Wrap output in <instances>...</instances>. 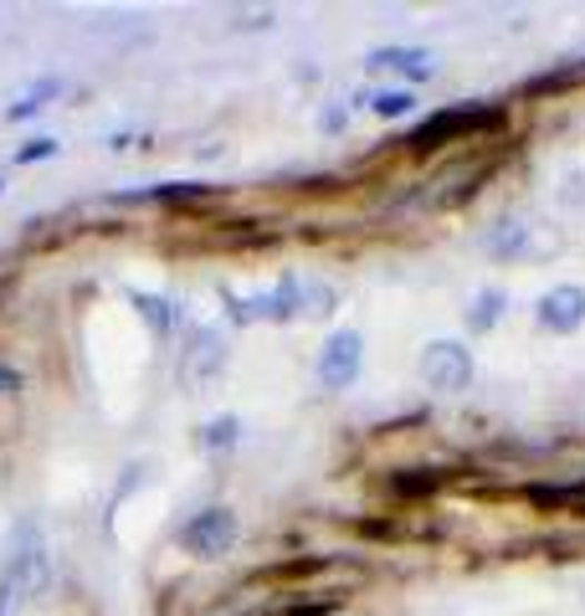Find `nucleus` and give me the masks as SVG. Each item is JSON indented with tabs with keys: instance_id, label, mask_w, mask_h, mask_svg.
I'll return each mask as SVG.
<instances>
[{
	"instance_id": "obj_1",
	"label": "nucleus",
	"mask_w": 585,
	"mask_h": 616,
	"mask_svg": "<svg viewBox=\"0 0 585 616\" xmlns=\"http://www.w3.org/2000/svg\"><path fill=\"white\" fill-rule=\"evenodd\" d=\"M504 123H508L504 103H447V108H437V113H426L412 135L400 139V149L416 155V160H426V155H437V149H447V145L493 139Z\"/></svg>"
},
{
	"instance_id": "obj_2",
	"label": "nucleus",
	"mask_w": 585,
	"mask_h": 616,
	"mask_svg": "<svg viewBox=\"0 0 585 616\" xmlns=\"http://www.w3.org/2000/svg\"><path fill=\"white\" fill-rule=\"evenodd\" d=\"M0 586L11 590L16 602H37L41 590L52 586V545L37 524H16L6 545H0Z\"/></svg>"
},
{
	"instance_id": "obj_3",
	"label": "nucleus",
	"mask_w": 585,
	"mask_h": 616,
	"mask_svg": "<svg viewBox=\"0 0 585 616\" xmlns=\"http://www.w3.org/2000/svg\"><path fill=\"white\" fill-rule=\"evenodd\" d=\"M221 304H227L231 324H262V319L267 324H292V319H304V278H298V272H282L272 288H252V294L227 288Z\"/></svg>"
},
{
	"instance_id": "obj_4",
	"label": "nucleus",
	"mask_w": 585,
	"mask_h": 616,
	"mask_svg": "<svg viewBox=\"0 0 585 616\" xmlns=\"http://www.w3.org/2000/svg\"><path fill=\"white\" fill-rule=\"evenodd\" d=\"M237 539H241V519L227 504H211V509L190 514V519L180 524V549L196 555V560H221V555H231Z\"/></svg>"
},
{
	"instance_id": "obj_5",
	"label": "nucleus",
	"mask_w": 585,
	"mask_h": 616,
	"mask_svg": "<svg viewBox=\"0 0 585 616\" xmlns=\"http://www.w3.org/2000/svg\"><path fill=\"white\" fill-rule=\"evenodd\" d=\"M221 370H227V339H221V329H211V324L190 329L186 349H180V386L206 390V386H216Z\"/></svg>"
},
{
	"instance_id": "obj_6",
	"label": "nucleus",
	"mask_w": 585,
	"mask_h": 616,
	"mask_svg": "<svg viewBox=\"0 0 585 616\" xmlns=\"http://www.w3.org/2000/svg\"><path fill=\"white\" fill-rule=\"evenodd\" d=\"M422 380L426 390H442V396H457V390L473 386V349H463L457 339H432L422 349Z\"/></svg>"
},
{
	"instance_id": "obj_7",
	"label": "nucleus",
	"mask_w": 585,
	"mask_h": 616,
	"mask_svg": "<svg viewBox=\"0 0 585 616\" xmlns=\"http://www.w3.org/2000/svg\"><path fill=\"white\" fill-rule=\"evenodd\" d=\"M365 370V335L359 329H334L319 349V386L324 390H349Z\"/></svg>"
},
{
	"instance_id": "obj_8",
	"label": "nucleus",
	"mask_w": 585,
	"mask_h": 616,
	"mask_svg": "<svg viewBox=\"0 0 585 616\" xmlns=\"http://www.w3.org/2000/svg\"><path fill=\"white\" fill-rule=\"evenodd\" d=\"M534 319H539V329H549V335H575L585 324V288L581 282H555L549 294H539Z\"/></svg>"
},
{
	"instance_id": "obj_9",
	"label": "nucleus",
	"mask_w": 585,
	"mask_h": 616,
	"mask_svg": "<svg viewBox=\"0 0 585 616\" xmlns=\"http://www.w3.org/2000/svg\"><path fill=\"white\" fill-rule=\"evenodd\" d=\"M545 227L534 221H504V227L488 237V257L498 262H534V257H549L555 252V237H539Z\"/></svg>"
},
{
	"instance_id": "obj_10",
	"label": "nucleus",
	"mask_w": 585,
	"mask_h": 616,
	"mask_svg": "<svg viewBox=\"0 0 585 616\" xmlns=\"http://www.w3.org/2000/svg\"><path fill=\"white\" fill-rule=\"evenodd\" d=\"M493 170H498V160H467V165H457L453 175H442L437 186L426 190V206L432 211H453V206H467L473 196L483 190V180H493Z\"/></svg>"
},
{
	"instance_id": "obj_11",
	"label": "nucleus",
	"mask_w": 585,
	"mask_h": 616,
	"mask_svg": "<svg viewBox=\"0 0 585 616\" xmlns=\"http://www.w3.org/2000/svg\"><path fill=\"white\" fill-rule=\"evenodd\" d=\"M442 488H453V473L447 468H396L380 478V494L390 498V504H426V498H437Z\"/></svg>"
},
{
	"instance_id": "obj_12",
	"label": "nucleus",
	"mask_w": 585,
	"mask_h": 616,
	"mask_svg": "<svg viewBox=\"0 0 585 616\" xmlns=\"http://www.w3.org/2000/svg\"><path fill=\"white\" fill-rule=\"evenodd\" d=\"M519 498L539 514H581L585 519V473L565 483H524Z\"/></svg>"
},
{
	"instance_id": "obj_13",
	"label": "nucleus",
	"mask_w": 585,
	"mask_h": 616,
	"mask_svg": "<svg viewBox=\"0 0 585 616\" xmlns=\"http://www.w3.org/2000/svg\"><path fill=\"white\" fill-rule=\"evenodd\" d=\"M365 68L396 72V78H406V82H432L437 78V57L426 52V47H375V52L365 57Z\"/></svg>"
},
{
	"instance_id": "obj_14",
	"label": "nucleus",
	"mask_w": 585,
	"mask_h": 616,
	"mask_svg": "<svg viewBox=\"0 0 585 616\" xmlns=\"http://www.w3.org/2000/svg\"><path fill=\"white\" fill-rule=\"evenodd\" d=\"M339 606H345L339 590H308V596H272V602L252 616H334Z\"/></svg>"
},
{
	"instance_id": "obj_15",
	"label": "nucleus",
	"mask_w": 585,
	"mask_h": 616,
	"mask_svg": "<svg viewBox=\"0 0 585 616\" xmlns=\"http://www.w3.org/2000/svg\"><path fill=\"white\" fill-rule=\"evenodd\" d=\"M129 304L139 308V314H145V324L155 329V339H170L175 329L186 324V314H180V308H175L170 298H160V294H139V288H133V294H129Z\"/></svg>"
},
{
	"instance_id": "obj_16",
	"label": "nucleus",
	"mask_w": 585,
	"mask_h": 616,
	"mask_svg": "<svg viewBox=\"0 0 585 616\" xmlns=\"http://www.w3.org/2000/svg\"><path fill=\"white\" fill-rule=\"evenodd\" d=\"M504 308H508L504 288H478V294H473V304H467V329H473V335H488L493 324L504 319Z\"/></svg>"
},
{
	"instance_id": "obj_17",
	"label": "nucleus",
	"mask_w": 585,
	"mask_h": 616,
	"mask_svg": "<svg viewBox=\"0 0 585 616\" xmlns=\"http://www.w3.org/2000/svg\"><path fill=\"white\" fill-rule=\"evenodd\" d=\"M216 190L200 186V180H165V186L145 190L139 201H155V206H190V201H211Z\"/></svg>"
},
{
	"instance_id": "obj_18",
	"label": "nucleus",
	"mask_w": 585,
	"mask_h": 616,
	"mask_svg": "<svg viewBox=\"0 0 585 616\" xmlns=\"http://www.w3.org/2000/svg\"><path fill=\"white\" fill-rule=\"evenodd\" d=\"M57 93H62V82H57V78H37L27 93H16V103L6 108V119H11V123L31 119V113H41V108H47V98H57Z\"/></svg>"
},
{
	"instance_id": "obj_19",
	"label": "nucleus",
	"mask_w": 585,
	"mask_h": 616,
	"mask_svg": "<svg viewBox=\"0 0 585 616\" xmlns=\"http://www.w3.org/2000/svg\"><path fill=\"white\" fill-rule=\"evenodd\" d=\"M237 431H241V421L237 416H211L206 427H200V453H231L237 447Z\"/></svg>"
},
{
	"instance_id": "obj_20",
	"label": "nucleus",
	"mask_w": 585,
	"mask_h": 616,
	"mask_svg": "<svg viewBox=\"0 0 585 616\" xmlns=\"http://www.w3.org/2000/svg\"><path fill=\"white\" fill-rule=\"evenodd\" d=\"M416 108V93L412 88H386V93L370 98V113H380V119H406Z\"/></svg>"
},
{
	"instance_id": "obj_21",
	"label": "nucleus",
	"mask_w": 585,
	"mask_h": 616,
	"mask_svg": "<svg viewBox=\"0 0 585 616\" xmlns=\"http://www.w3.org/2000/svg\"><path fill=\"white\" fill-rule=\"evenodd\" d=\"M334 304H339V294H334L329 282H319V278L304 282V319H324V314H334Z\"/></svg>"
},
{
	"instance_id": "obj_22",
	"label": "nucleus",
	"mask_w": 585,
	"mask_h": 616,
	"mask_svg": "<svg viewBox=\"0 0 585 616\" xmlns=\"http://www.w3.org/2000/svg\"><path fill=\"white\" fill-rule=\"evenodd\" d=\"M57 155V139H27L16 149V165H37V160H52Z\"/></svg>"
},
{
	"instance_id": "obj_23",
	"label": "nucleus",
	"mask_w": 585,
	"mask_h": 616,
	"mask_svg": "<svg viewBox=\"0 0 585 616\" xmlns=\"http://www.w3.org/2000/svg\"><path fill=\"white\" fill-rule=\"evenodd\" d=\"M16 390H21V376H16L11 365H0V401H6V396H16Z\"/></svg>"
},
{
	"instance_id": "obj_24",
	"label": "nucleus",
	"mask_w": 585,
	"mask_h": 616,
	"mask_svg": "<svg viewBox=\"0 0 585 616\" xmlns=\"http://www.w3.org/2000/svg\"><path fill=\"white\" fill-rule=\"evenodd\" d=\"M324 129H329V135H339V129H345V108H329V113H324Z\"/></svg>"
},
{
	"instance_id": "obj_25",
	"label": "nucleus",
	"mask_w": 585,
	"mask_h": 616,
	"mask_svg": "<svg viewBox=\"0 0 585 616\" xmlns=\"http://www.w3.org/2000/svg\"><path fill=\"white\" fill-rule=\"evenodd\" d=\"M11 612H16V596H11L6 586H0V616H11Z\"/></svg>"
},
{
	"instance_id": "obj_26",
	"label": "nucleus",
	"mask_w": 585,
	"mask_h": 616,
	"mask_svg": "<svg viewBox=\"0 0 585 616\" xmlns=\"http://www.w3.org/2000/svg\"><path fill=\"white\" fill-rule=\"evenodd\" d=\"M0 196H6V180H0Z\"/></svg>"
}]
</instances>
